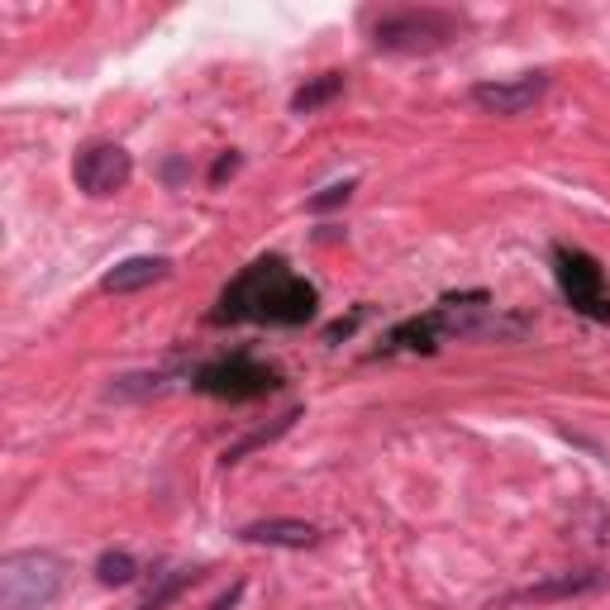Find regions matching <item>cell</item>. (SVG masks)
<instances>
[{"instance_id": "cell-1", "label": "cell", "mask_w": 610, "mask_h": 610, "mask_svg": "<svg viewBox=\"0 0 610 610\" xmlns=\"http://www.w3.org/2000/svg\"><path fill=\"white\" fill-rule=\"evenodd\" d=\"M315 315V287L282 263V258H258L249 272L225 287L215 310V324L253 320V324H306Z\"/></svg>"}, {"instance_id": "cell-2", "label": "cell", "mask_w": 610, "mask_h": 610, "mask_svg": "<svg viewBox=\"0 0 610 610\" xmlns=\"http://www.w3.org/2000/svg\"><path fill=\"white\" fill-rule=\"evenodd\" d=\"M463 34V20L453 10H439V5H410V10H392L372 24V44L382 53H400V58H415V53H439L448 48L453 38Z\"/></svg>"}, {"instance_id": "cell-3", "label": "cell", "mask_w": 610, "mask_h": 610, "mask_svg": "<svg viewBox=\"0 0 610 610\" xmlns=\"http://www.w3.org/2000/svg\"><path fill=\"white\" fill-rule=\"evenodd\" d=\"M62 591V563L53 553H5L0 558V610H44Z\"/></svg>"}, {"instance_id": "cell-4", "label": "cell", "mask_w": 610, "mask_h": 610, "mask_svg": "<svg viewBox=\"0 0 610 610\" xmlns=\"http://www.w3.org/2000/svg\"><path fill=\"white\" fill-rule=\"evenodd\" d=\"M191 386L205 396H219V400H258L267 392L282 386V372L258 362L249 354H234V358H219V362H205V368L191 378Z\"/></svg>"}, {"instance_id": "cell-5", "label": "cell", "mask_w": 610, "mask_h": 610, "mask_svg": "<svg viewBox=\"0 0 610 610\" xmlns=\"http://www.w3.org/2000/svg\"><path fill=\"white\" fill-rule=\"evenodd\" d=\"M553 263H558V287H563L567 306L587 320H601L610 324V296H606V277H601V263L582 249H553Z\"/></svg>"}, {"instance_id": "cell-6", "label": "cell", "mask_w": 610, "mask_h": 610, "mask_svg": "<svg viewBox=\"0 0 610 610\" xmlns=\"http://www.w3.org/2000/svg\"><path fill=\"white\" fill-rule=\"evenodd\" d=\"M129 177H134V158H129V148H120V144H86L72 158V181L91 201H106L115 191H124Z\"/></svg>"}, {"instance_id": "cell-7", "label": "cell", "mask_w": 610, "mask_h": 610, "mask_svg": "<svg viewBox=\"0 0 610 610\" xmlns=\"http://www.w3.org/2000/svg\"><path fill=\"white\" fill-rule=\"evenodd\" d=\"M549 91V72H521V76H505V82H477L473 86V106H482L487 115H525L535 110Z\"/></svg>"}, {"instance_id": "cell-8", "label": "cell", "mask_w": 610, "mask_h": 610, "mask_svg": "<svg viewBox=\"0 0 610 610\" xmlns=\"http://www.w3.org/2000/svg\"><path fill=\"white\" fill-rule=\"evenodd\" d=\"M172 277V258L163 253H139V258H124V263H115L106 277H100V291L110 296H129V291H144L153 282Z\"/></svg>"}, {"instance_id": "cell-9", "label": "cell", "mask_w": 610, "mask_h": 610, "mask_svg": "<svg viewBox=\"0 0 610 610\" xmlns=\"http://www.w3.org/2000/svg\"><path fill=\"white\" fill-rule=\"evenodd\" d=\"M243 543H253V549H315L320 543V529L310 521H253L239 529Z\"/></svg>"}, {"instance_id": "cell-10", "label": "cell", "mask_w": 610, "mask_h": 610, "mask_svg": "<svg viewBox=\"0 0 610 610\" xmlns=\"http://www.w3.org/2000/svg\"><path fill=\"white\" fill-rule=\"evenodd\" d=\"M601 587V573H563L553 582H535V587L525 591H511L505 596V606H539V601H567V596H582V591H596Z\"/></svg>"}, {"instance_id": "cell-11", "label": "cell", "mask_w": 610, "mask_h": 610, "mask_svg": "<svg viewBox=\"0 0 610 610\" xmlns=\"http://www.w3.org/2000/svg\"><path fill=\"white\" fill-rule=\"evenodd\" d=\"M296 420H301V410H287V415H277V420H272V424H263V430H253V434H243L239 444H229V448H225V458H219V463H225V467H234V463H243V458H249V453L267 448V444H277V439L287 434Z\"/></svg>"}, {"instance_id": "cell-12", "label": "cell", "mask_w": 610, "mask_h": 610, "mask_svg": "<svg viewBox=\"0 0 610 610\" xmlns=\"http://www.w3.org/2000/svg\"><path fill=\"white\" fill-rule=\"evenodd\" d=\"M334 96H344V72H320L291 96V115H315L320 106H330Z\"/></svg>"}, {"instance_id": "cell-13", "label": "cell", "mask_w": 610, "mask_h": 610, "mask_svg": "<svg viewBox=\"0 0 610 610\" xmlns=\"http://www.w3.org/2000/svg\"><path fill=\"white\" fill-rule=\"evenodd\" d=\"M96 582H100V587H134V582H139V563L129 553L110 549V553L96 558Z\"/></svg>"}, {"instance_id": "cell-14", "label": "cell", "mask_w": 610, "mask_h": 610, "mask_svg": "<svg viewBox=\"0 0 610 610\" xmlns=\"http://www.w3.org/2000/svg\"><path fill=\"white\" fill-rule=\"evenodd\" d=\"M196 577H201V567H177V573L167 577V582H163L158 591H148V601L139 606V610H167V606H172L177 596L187 591V587H191V582H196Z\"/></svg>"}, {"instance_id": "cell-15", "label": "cell", "mask_w": 610, "mask_h": 610, "mask_svg": "<svg viewBox=\"0 0 610 610\" xmlns=\"http://www.w3.org/2000/svg\"><path fill=\"white\" fill-rule=\"evenodd\" d=\"M354 191H358V181L344 177V181H334V187H324L320 196H310L306 211H310V215H324V211H334V205H348V196H354Z\"/></svg>"}, {"instance_id": "cell-16", "label": "cell", "mask_w": 610, "mask_h": 610, "mask_svg": "<svg viewBox=\"0 0 610 610\" xmlns=\"http://www.w3.org/2000/svg\"><path fill=\"white\" fill-rule=\"evenodd\" d=\"M358 320H362V310H354V315H348V320H334L330 330H324V344H339V339H348V334L358 330Z\"/></svg>"}, {"instance_id": "cell-17", "label": "cell", "mask_w": 610, "mask_h": 610, "mask_svg": "<svg viewBox=\"0 0 610 610\" xmlns=\"http://www.w3.org/2000/svg\"><path fill=\"white\" fill-rule=\"evenodd\" d=\"M234 172H239V153H225V158H219V163L211 167V187H219V181L234 177Z\"/></svg>"}, {"instance_id": "cell-18", "label": "cell", "mask_w": 610, "mask_h": 610, "mask_svg": "<svg viewBox=\"0 0 610 610\" xmlns=\"http://www.w3.org/2000/svg\"><path fill=\"white\" fill-rule=\"evenodd\" d=\"M239 596H243V582H234V587H229V591H225V596H219V601H215V606H211V610H229V606H234V601H239Z\"/></svg>"}]
</instances>
